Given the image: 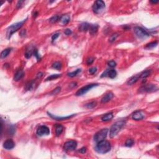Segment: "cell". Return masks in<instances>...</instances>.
Instances as JSON below:
<instances>
[{
    "mask_svg": "<svg viewBox=\"0 0 159 159\" xmlns=\"http://www.w3.org/2000/svg\"><path fill=\"white\" fill-rule=\"evenodd\" d=\"M139 91L140 93H144V92H154V91H157V87L154 85V84H148V85H144L142 86L140 89H139Z\"/></svg>",
    "mask_w": 159,
    "mask_h": 159,
    "instance_id": "cell-8",
    "label": "cell"
},
{
    "mask_svg": "<svg viewBox=\"0 0 159 159\" xmlns=\"http://www.w3.org/2000/svg\"><path fill=\"white\" fill-rule=\"evenodd\" d=\"M105 8V3L103 1L98 0L93 5V10L94 13L100 14Z\"/></svg>",
    "mask_w": 159,
    "mask_h": 159,
    "instance_id": "cell-6",
    "label": "cell"
},
{
    "mask_svg": "<svg viewBox=\"0 0 159 159\" xmlns=\"http://www.w3.org/2000/svg\"><path fill=\"white\" fill-rule=\"evenodd\" d=\"M98 86V84H88V85H86V86H83L81 88L78 90L77 92L76 93V96H82L83 94H86L88 91H89L91 88H93L94 86Z\"/></svg>",
    "mask_w": 159,
    "mask_h": 159,
    "instance_id": "cell-7",
    "label": "cell"
},
{
    "mask_svg": "<svg viewBox=\"0 0 159 159\" xmlns=\"http://www.w3.org/2000/svg\"><path fill=\"white\" fill-rule=\"evenodd\" d=\"M15 144L13 142V141H12L11 139H8L6 141H4V142L3 144V147L6 150H11V149H13L14 147Z\"/></svg>",
    "mask_w": 159,
    "mask_h": 159,
    "instance_id": "cell-11",
    "label": "cell"
},
{
    "mask_svg": "<svg viewBox=\"0 0 159 159\" xmlns=\"http://www.w3.org/2000/svg\"><path fill=\"white\" fill-rule=\"evenodd\" d=\"M113 96H114V95H113V94L112 93H107L106 95H104L103 98H102V99H101V103H108V101H110V100L113 98Z\"/></svg>",
    "mask_w": 159,
    "mask_h": 159,
    "instance_id": "cell-15",
    "label": "cell"
},
{
    "mask_svg": "<svg viewBox=\"0 0 159 159\" xmlns=\"http://www.w3.org/2000/svg\"><path fill=\"white\" fill-rule=\"evenodd\" d=\"M134 33L136 34V35L139 37V39H146L148 37L150 36V34L147 31L144 29L143 28L141 27H135L134 29Z\"/></svg>",
    "mask_w": 159,
    "mask_h": 159,
    "instance_id": "cell-5",
    "label": "cell"
},
{
    "mask_svg": "<svg viewBox=\"0 0 159 159\" xmlns=\"http://www.w3.org/2000/svg\"><path fill=\"white\" fill-rule=\"evenodd\" d=\"M117 75V72L116 70H108V76L109 78H114Z\"/></svg>",
    "mask_w": 159,
    "mask_h": 159,
    "instance_id": "cell-23",
    "label": "cell"
},
{
    "mask_svg": "<svg viewBox=\"0 0 159 159\" xmlns=\"http://www.w3.org/2000/svg\"><path fill=\"white\" fill-rule=\"evenodd\" d=\"M134 142L132 139H127V141H126L125 146H127V147H132V146L134 145Z\"/></svg>",
    "mask_w": 159,
    "mask_h": 159,
    "instance_id": "cell-30",
    "label": "cell"
},
{
    "mask_svg": "<svg viewBox=\"0 0 159 159\" xmlns=\"http://www.w3.org/2000/svg\"><path fill=\"white\" fill-rule=\"evenodd\" d=\"M96 71H97V68L96 67H93V68H91L90 69H89V73L91 75L94 74Z\"/></svg>",
    "mask_w": 159,
    "mask_h": 159,
    "instance_id": "cell-37",
    "label": "cell"
},
{
    "mask_svg": "<svg viewBox=\"0 0 159 159\" xmlns=\"http://www.w3.org/2000/svg\"><path fill=\"white\" fill-rule=\"evenodd\" d=\"M70 17L68 14L63 15L61 18H60V21L62 24L63 25L67 24L70 22Z\"/></svg>",
    "mask_w": 159,
    "mask_h": 159,
    "instance_id": "cell-14",
    "label": "cell"
},
{
    "mask_svg": "<svg viewBox=\"0 0 159 159\" xmlns=\"http://www.w3.org/2000/svg\"><path fill=\"white\" fill-rule=\"evenodd\" d=\"M52 67L55 69L57 70H60L62 68V63L59 62H55L52 64Z\"/></svg>",
    "mask_w": 159,
    "mask_h": 159,
    "instance_id": "cell-28",
    "label": "cell"
},
{
    "mask_svg": "<svg viewBox=\"0 0 159 159\" xmlns=\"http://www.w3.org/2000/svg\"><path fill=\"white\" fill-rule=\"evenodd\" d=\"M25 1H19L18 4H17V8H21L22 6H23V4L24 3Z\"/></svg>",
    "mask_w": 159,
    "mask_h": 159,
    "instance_id": "cell-38",
    "label": "cell"
},
{
    "mask_svg": "<svg viewBox=\"0 0 159 159\" xmlns=\"http://www.w3.org/2000/svg\"><path fill=\"white\" fill-rule=\"evenodd\" d=\"M50 134V130L46 126H41L37 130V134L39 136H47Z\"/></svg>",
    "mask_w": 159,
    "mask_h": 159,
    "instance_id": "cell-10",
    "label": "cell"
},
{
    "mask_svg": "<svg viewBox=\"0 0 159 159\" xmlns=\"http://www.w3.org/2000/svg\"><path fill=\"white\" fill-rule=\"evenodd\" d=\"M33 54L36 57L37 59L38 60H40V55H39V54L38 52H37V50L36 49H34V51H33Z\"/></svg>",
    "mask_w": 159,
    "mask_h": 159,
    "instance_id": "cell-36",
    "label": "cell"
},
{
    "mask_svg": "<svg viewBox=\"0 0 159 159\" xmlns=\"http://www.w3.org/2000/svg\"><path fill=\"white\" fill-rule=\"evenodd\" d=\"M77 147V142L75 141H67L64 144V150L66 151H72Z\"/></svg>",
    "mask_w": 159,
    "mask_h": 159,
    "instance_id": "cell-9",
    "label": "cell"
},
{
    "mask_svg": "<svg viewBox=\"0 0 159 159\" xmlns=\"http://www.w3.org/2000/svg\"><path fill=\"white\" fill-rule=\"evenodd\" d=\"M60 90H61V88H60V87H57L55 89H53V91L50 93V94H51V95H55V94H57L58 93H59L60 91Z\"/></svg>",
    "mask_w": 159,
    "mask_h": 159,
    "instance_id": "cell-33",
    "label": "cell"
},
{
    "mask_svg": "<svg viewBox=\"0 0 159 159\" xmlns=\"http://www.w3.org/2000/svg\"><path fill=\"white\" fill-rule=\"evenodd\" d=\"M65 34H66V35H71V33H72V32L70 29H65V31H64Z\"/></svg>",
    "mask_w": 159,
    "mask_h": 159,
    "instance_id": "cell-41",
    "label": "cell"
},
{
    "mask_svg": "<svg viewBox=\"0 0 159 159\" xmlns=\"http://www.w3.org/2000/svg\"><path fill=\"white\" fill-rule=\"evenodd\" d=\"M144 114L141 111H137L132 114V119L135 121H141L144 119Z\"/></svg>",
    "mask_w": 159,
    "mask_h": 159,
    "instance_id": "cell-12",
    "label": "cell"
},
{
    "mask_svg": "<svg viewBox=\"0 0 159 159\" xmlns=\"http://www.w3.org/2000/svg\"><path fill=\"white\" fill-rule=\"evenodd\" d=\"M93 62H94V58L90 57V58H88L87 61H86V63L88 65H91V63H93Z\"/></svg>",
    "mask_w": 159,
    "mask_h": 159,
    "instance_id": "cell-42",
    "label": "cell"
},
{
    "mask_svg": "<svg viewBox=\"0 0 159 159\" xmlns=\"http://www.w3.org/2000/svg\"><path fill=\"white\" fill-rule=\"evenodd\" d=\"M58 20H60L59 16H57V15H55V16H52L51 18L50 19L49 21L50 22H51V23H55V22H56L58 21Z\"/></svg>",
    "mask_w": 159,
    "mask_h": 159,
    "instance_id": "cell-29",
    "label": "cell"
},
{
    "mask_svg": "<svg viewBox=\"0 0 159 159\" xmlns=\"http://www.w3.org/2000/svg\"><path fill=\"white\" fill-rule=\"evenodd\" d=\"M118 34H114L110 37V38H109V42H113L116 39V38L118 37Z\"/></svg>",
    "mask_w": 159,
    "mask_h": 159,
    "instance_id": "cell-35",
    "label": "cell"
},
{
    "mask_svg": "<svg viewBox=\"0 0 159 159\" xmlns=\"http://www.w3.org/2000/svg\"><path fill=\"white\" fill-rule=\"evenodd\" d=\"M150 70H146L142 73H140V78H146L150 75Z\"/></svg>",
    "mask_w": 159,
    "mask_h": 159,
    "instance_id": "cell-26",
    "label": "cell"
},
{
    "mask_svg": "<svg viewBox=\"0 0 159 159\" xmlns=\"http://www.w3.org/2000/svg\"><path fill=\"white\" fill-rule=\"evenodd\" d=\"M126 124V121L121 120V121H117L111 126L109 130V136L111 138L114 137L115 136H117V134L119 133V132L121 130V129Z\"/></svg>",
    "mask_w": 159,
    "mask_h": 159,
    "instance_id": "cell-1",
    "label": "cell"
},
{
    "mask_svg": "<svg viewBox=\"0 0 159 159\" xmlns=\"http://www.w3.org/2000/svg\"><path fill=\"white\" fill-rule=\"evenodd\" d=\"M108 133V129H101V131L96 133L94 136V141L98 143L102 141H104V139H106L107 137Z\"/></svg>",
    "mask_w": 159,
    "mask_h": 159,
    "instance_id": "cell-4",
    "label": "cell"
},
{
    "mask_svg": "<svg viewBox=\"0 0 159 159\" xmlns=\"http://www.w3.org/2000/svg\"><path fill=\"white\" fill-rule=\"evenodd\" d=\"M34 84V81H31L26 84V89L27 90H31Z\"/></svg>",
    "mask_w": 159,
    "mask_h": 159,
    "instance_id": "cell-32",
    "label": "cell"
},
{
    "mask_svg": "<svg viewBox=\"0 0 159 159\" xmlns=\"http://www.w3.org/2000/svg\"><path fill=\"white\" fill-rule=\"evenodd\" d=\"M60 76H61V74L52 75L48 76V77L46 78L45 81H49V80H55V79H57V78L60 77Z\"/></svg>",
    "mask_w": 159,
    "mask_h": 159,
    "instance_id": "cell-24",
    "label": "cell"
},
{
    "mask_svg": "<svg viewBox=\"0 0 159 159\" xmlns=\"http://www.w3.org/2000/svg\"><path fill=\"white\" fill-rule=\"evenodd\" d=\"M79 152L81 154H84L86 152V149L85 147H82L81 149H80Z\"/></svg>",
    "mask_w": 159,
    "mask_h": 159,
    "instance_id": "cell-43",
    "label": "cell"
},
{
    "mask_svg": "<svg viewBox=\"0 0 159 159\" xmlns=\"http://www.w3.org/2000/svg\"><path fill=\"white\" fill-rule=\"evenodd\" d=\"M151 3H154V4H156V3H157L158 2V1H151Z\"/></svg>",
    "mask_w": 159,
    "mask_h": 159,
    "instance_id": "cell-44",
    "label": "cell"
},
{
    "mask_svg": "<svg viewBox=\"0 0 159 159\" xmlns=\"http://www.w3.org/2000/svg\"><path fill=\"white\" fill-rule=\"evenodd\" d=\"M58 36H59V34H58V33L54 34L52 35V42H53L54 40H55L57 39L58 38Z\"/></svg>",
    "mask_w": 159,
    "mask_h": 159,
    "instance_id": "cell-40",
    "label": "cell"
},
{
    "mask_svg": "<svg viewBox=\"0 0 159 159\" xmlns=\"http://www.w3.org/2000/svg\"><path fill=\"white\" fill-rule=\"evenodd\" d=\"M11 52V49L10 48L6 49L3 50L1 53V58H5L6 57L8 56V55Z\"/></svg>",
    "mask_w": 159,
    "mask_h": 159,
    "instance_id": "cell-21",
    "label": "cell"
},
{
    "mask_svg": "<svg viewBox=\"0 0 159 159\" xmlns=\"http://www.w3.org/2000/svg\"><path fill=\"white\" fill-rule=\"evenodd\" d=\"M98 27H98V26L97 24H90L89 30H88L90 34L92 35L96 34L97 31H98Z\"/></svg>",
    "mask_w": 159,
    "mask_h": 159,
    "instance_id": "cell-18",
    "label": "cell"
},
{
    "mask_svg": "<svg viewBox=\"0 0 159 159\" xmlns=\"http://www.w3.org/2000/svg\"><path fill=\"white\" fill-rule=\"evenodd\" d=\"M90 24H89L87 22H83L79 26V31L82 32H86L89 30Z\"/></svg>",
    "mask_w": 159,
    "mask_h": 159,
    "instance_id": "cell-19",
    "label": "cell"
},
{
    "mask_svg": "<svg viewBox=\"0 0 159 159\" xmlns=\"http://www.w3.org/2000/svg\"><path fill=\"white\" fill-rule=\"evenodd\" d=\"M139 78H140V74L132 76V78H131L128 80V81L127 82V84L128 85H132V84H135L139 80Z\"/></svg>",
    "mask_w": 159,
    "mask_h": 159,
    "instance_id": "cell-17",
    "label": "cell"
},
{
    "mask_svg": "<svg viewBox=\"0 0 159 159\" xmlns=\"http://www.w3.org/2000/svg\"><path fill=\"white\" fill-rule=\"evenodd\" d=\"M157 44H158V42L157 41L152 42H150V43L147 44V45L146 46V48L148 49H153V48H154V47H155Z\"/></svg>",
    "mask_w": 159,
    "mask_h": 159,
    "instance_id": "cell-27",
    "label": "cell"
},
{
    "mask_svg": "<svg viewBox=\"0 0 159 159\" xmlns=\"http://www.w3.org/2000/svg\"><path fill=\"white\" fill-rule=\"evenodd\" d=\"M49 116L52 118V119H55V120H57V121H62V120H66V119H70V118H72L73 116H75V114H72V115H70V116H63V117H59V116H54L53 114H50V113H48Z\"/></svg>",
    "mask_w": 159,
    "mask_h": 159,
    "instance_id": "cell-13",
    "label": "cell"
},
{
    "mask_svg": "<svg viewBox=\"0 0 159 159\" xmlns=\"http://www.w3.org/2000/svg\"><path fill=\"white\" fill-rule=\"evenodd\" d=\"M26 20L27 19H26L23 20L22 21L19 22L14 24L11 25V26H10L9 27H8L6 31V36L8 39L11 38V35L14 33L15 32H16L21 27H22L24 24L25 22H26Z\"/></svg>",
    "mask_w": 159,
    "mask_h": 159,
    "instance_id": "cell-3",
    "label": "cell"
},
{
    "mask_svg": "<svg viewBox=\"0 0 159 159\" xmlns=\"http://www.w3.org/2000/svg\"><path fill=\"white\" fill-rule=\"evenodd\" d=\"M24 75V71L22 70H19L17 71L16 73H15L14 76V80L16 81H19L23 77Z\"/></svg>",
    "mask_w": 159,
    "mask_h": 159,
    "instance_id": "cell-16",
    "label": "cell"
},
{
    "mask_svg": "<svg viewBox=\"0 0 159 159\" xmlns=\"http://www.w3.org/2000/svg\"><path fill=\"white\" fill-rule=\"evenodd\" d=\"M32 54H33V52L31 50H27L26 53H25V57L27 58H29Z\"/></svg>",
    "mask_w": 159,
    "mask_h": 159,
    "instance_id": "cell-34",
    "label": "cell"
},
{
    "mask_svg": "<svg viewBox=\"0 0 159 159\" xmlns=\"http://www.w3.org/2000/svg\"><path fill=\"white\" fill-rule=\"evenodd\" d=\"M63 131V127L60 124H57L55 126V134L57 136H59Z\"/></svg>",
    "mask_w": 159,
    "mask_h": 159,
    "instance_id": "cell-20",
    "label": "cell"
},
{
    "mask_svg": "<svg viewBox=\"0 0 159 159\" xmlns=\"http://www.w3.org/2000/svg\"><path fill=\"white\" fill-rule=\"evenodd\" d=\"M96 106V102L95 101H93V102H91V103H88L85 105L86 108H88V109H93V108H94L95 106Z\"/></svg>",
    "mask_w": 159,
    "mask_h": 159,
    "instance_id": "cell-31",
    "label": "cell"
},
{
    "mask_svg": "<svg viewBox=\"0 0 159 159\" xmlns=\"http://www.w3.org/2000/svg\"><path fill=\"white\" fill-rule=\"evenodd\" d=\"M111 148V144L108 141H102L97 144L95 150L99 154H106L110 151Z\"/></svg>",
    "mask_w": 159,
    "mask_h": 159,
    "instance_id": "cell-2",
    "label": "cell"
},
{
    "mask_svg": "<svg viewBox=\"0 0 159 159\" xmlns=\"http://www.w3.org/2000/svg\"><path fill=\"white\" fill-rule=\"evenodd\" d=\"M108 65H109L110 67H114V66H116V63L114 61H110L108 63Z\"/></svg>",
    "mask_w": 159,
    "mask_h": 159,
    "instance_id": "cell-39",
    "label": "cell"
},
{
    "mask_svg": "<svg viewBox=\"0 0 159 159\" xmlns=\"http://www.w3.org/2000/svg\"><path fill=\"white\" fill-rule=\"evenodd\" d=\"M113 114L112 113H108V114H106L105 115L102 117L101 118V120L103 121H110L111 119H113Z\"/></svg>",
    "mask_w": 159,
    "mask_h": 159,
    "instance_id": "cell-22",
    "label": "cell"
},
{
    "mask_svg": "<svg viewBox=\"0 0 159 159\" xmlns=\"http://www.w3.org/2000/svg\"><path fill=\"white\" fill-rule=\"evenodd\" d=\"M81 69H77L75 71H72V72H70V73H68L67 74L68 76L70 77H74V76H76V75H78L80 72H81Z\"/></svg>",
    "mask_w": 159,
    "mask_h": 159,
    "instance_id": "cell-25",
    "label": "cell"
}]
</instances>
